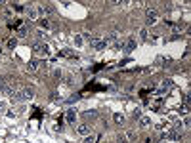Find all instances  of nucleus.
<instances>
[{
	"instance_id": "412c9836",
	"label": "nucleus",
	"mask_w": 191,
	"mask_h": 143,
	"mask_svg": "<svg viewBox=\"0 0 191 143\" xmlns=\"http://www.w3.org/2000/svg\"><path fill=\"white\" fill-rule=\"evenodd\" d=\"M0 113H6V103L0 101Z\"/></svg>"
},
{
	"instance_id": "6e6552de",
	"label": "nucleus",
	"mask_w": 191,
	"mask_h": 143,
	"mask_svg": "<svg viewBox=\"0 0 191 143\" xmlns=\"http://www.w3.org/2000/svg\"><path fill=\"white\" fill-rule=\"evenodd\" d=\"M23 96H25V99H33L34 97V88H31V86L23 88Z\"/></svg>"
},
{
	"instance_id": "423d86ee",
	"label": "nucleus",
	"mask_w": 191,
	"mask_h": 143,
	"mask_svg": "<svg viewBox=\"0 0 191 143\" xmlns=\"http://www.w3.org/2000/svg\"><path fill=\"white\" fill-rule=\"evenodd\" d=\"M65 120H67L69 124H75V122H76V111H75V109H69V111L65 113Z\"/></svg>"
},
{
	"instance_id": "4468645a",
	"label": "nucleus",
	"mask_w": 191,
	"mask_h": 143,
	"mask_svg": "<svg viewBox=\"0 0 191 143\" xmlns=\"http://www.w3.org/2000/svg\"><path fill=\"white\" fill-rule=\"evenodd\" d=\"M73 42H75V46H82V37H80V34H75Z\"/></svg>"
},
{
	"instance_id": "ddd939ff",
	"label": "nucleus",
	"mask_w": 191,
	"mask_h": 143,
	"mask_svg": "<svg viewBox=\"0 0 191 143\" xmlns=\"http://www.w3.org/2000/svg\"><path fill=\"white\" fill-rule=\"evenodd\" d=\"M140 124H141V126H149V124H151V118H149V117H141V118H140Z\"/></svg>"
},
{
	"instance_id": "6ab92c4d",
	"label": "nucleus",
	"mask_w": 191,
	"mask_h": 143,
	"mask_svg": "<svg viewBox=\"0 0 191 143\" xmlns=\"http://www.w3.org/2000/svg\"><path fill=\"white\" fill-rule=\"evenodd\" d=\"M96 117H97L96 111H88V113H86V118H96Z\"/></svg>"
},
{
	"instance_id": "dca6fc26",
	"label": "nucleus",
	"mask_w": 191,
	"mask_h": 143,
	"mask_svg": "<svg viewBox=\"0 0 191 143\" xmlns=\"http://www.w3.org/2000/svg\"><path fill=\"white\" fill-rule=\"evenodd\" d=\"M94 141H96V135H94V134L86 135V139H84V143H94Z\"/></svg>"
},
{
	"instance_id": "f257e3e1",
	"label": "nucleus",
	"mask_w": 191,
	"mask_h": 143,
	"mask_svg": "<svg viewBox=\"0 0 191 143\" xmlns=\"http://www.w3.org/2000/svg\"><path fill=\"white\" fill-rule=\"evenodd\" d=\"M159 21V10L157 8H147V27H151V25H155Z\"/></svg>"
},
{
	"instance_id": "0eeeda50",
	"label": "nucleus",
	"mask_w": 191,
	"mask_h": 143,
	"mask_svg": "<svg viewBox=\"0 0 191 143\" xmlns=\"http://www.w3.org/2000/svg\"><path fill=\"white\" fill-rule=\"evenodd\" d=\"M76 132H79L80 135H90V134H92V130H90L88 124H80L79 128H76Z\"/></svg>"
},
{
	"instance_id": "a211bd4d",
	"label": "nucleus",
	"mask_w": 191,
	"mask_h": 143,
	"mask_svg": "<svg viewBox=\"0 0 191 143\" xmlns=\"http://www.w3.org/2000/svg\"><path fill=\"white\" fill-rule=\"evenodd\" d=\"M115 120H117V122H124V117H122L121 113H117V114H115Z\"/></svg>"
},
{
	"instance_id": "2eb2a0df",
	"label": "nucleus",
	"mask_w": 191,
	"mask_h": 143,
	"mask_svg": "<svg viewBox=\"0 0 191 143\" xmlns=\"http://www.w3.org/2000/svg\"><path fill=\"white\" fill-rule=\"evenodd\" d=\"M10 6H12V8L16 10V12H23V6H21V4H16V2H12Z\"/></svg>"
},
{
	"instance_id": "bb28decb",
	"label": "nucleus",
	"mask_w": 191,
	"mask_h": 143,
	"mask_svg": "<svg viewBox=\"0 0 191 143\" xmlns=\"http://www.w3.org/2000/svg\"><path fill=\"white\" fill-rule=\"evenodd\" d=\"M0 52H2V50H0Z\"/></svg>"
},
{
	"instance_id": "f03ea898",
	"label": "nucleus",
	"mask_w": 191,
	"mask_h": 143,
	"mask_svg": "<svg viewBox=\"0 0 191 143\" xmlns=\"http://www.w3.org/2000/svg\"><path fill=\"white\" fill-rule=\"evenodd\" d=\"M90 46L94 50H103V48H107V42H105V38H101V37H94L92 42H90Z\"/></svg>"
},
{
	"instance_id": "5701e85b",
	"label": "nucleus",
	"mask_w": 191,
	"mask_h": 143,
	"mask_svg": "<svg viewBox=\"0 0 191 143\" xmlns=\"http://www.w3.org/2000/svg\"><path fill=\"white\" fill-rule=\"evenodd\" d=\"M140 117H141V111L136 109V113H134V118H140Z\"/></svg>"
},
{
	"instance_id": "b1692460",
	"label": "nucleus",
	"mask_w": 191,
	"mask_h": 143,
	"mask_svg": "<svg viewBox=\"0 0 191 143\" xmlns=\"http://www.w3.org/2000/svg\"><path fill=\"white\" fill-rule=\"evenodd\" d=\"M8 46H10V48H16V40H13V38H12V40L8 42Z\"/></svg>"
},
{
	"instance_id": "a878e982",
	"label": "nucleus",
	"mask_w": 191,
	"mask_h": 143,
	"mask_svg": "<svg viewBox=\"0 0 191 143\" xmlns=\"http://www.w3.org/2000/svg\"><path fill=\"white\" fill-rule=\"evenodd\" d=\"M118 143H126V141H124V139H121V141H118Z\"/></svg>"
},
{
	"instance_id": "1a4fd4ad",
	"label": "nucleus",
	"mask_w": 191,
	"mask_h": 143,
	"mask_svg": "<svg viewBox=\"0 0 191 143\" xmlns=\"http://www.w3.org/2000/svg\"><path fill=\"white\" fill-rule=\"evenodd\" d=\"M37 69H38V61L37 59H31L29 63H27V71H29V73H34Z\"/></svg>"
},
{
	"instance_id": "4be33fe9",
	"label": "nucleus",
	"mask_w": 191,
	"mask_h": 143,
	"mask_svg": "<svg viewBox=\"0 0 191 143\" xmlns=\"http://www.w3.org/2000/svg\"><path fill=\"white\" fill-rule=\"evenodd\" d=\"M19 34H21V37H25V34H27V29L21 27V29H19Z\"/></svg>"
},
{
	"instance_id": "f3484780",
	"label": "nucleus",
	"mask_w": 191,
	"mask_h": 143,
	"mask_svg": "<svg viewBox=\"0 0 191 143\" xmlns=\"http://www.w3.org/2000/svg\"><path fill=\"white\" fill-rule=\"evenodd\" d=\"M80 37H82V40H84V38H86L88 42H92V38H94V37H92V34H90L88 31H86V33H82V34H80Z\"/></svg>"
},
{
	"instance_id": "f8f14e48",
	"label": "nucleus",
	"mask_w": 191,
	"mask_h": 143,
	"mask_svg": "<svg viewBox=\"0 0 191 143\" xmlns=\"http://www.w3.org/2000/svg\"><path fill=\"white\" fill-rule=\"evenodd\" d=\"M40 27L42 29H46V31H48V29H52V23H50V19H40Z\"/></svg>"
},
{
	"instance_id": "9d476101",
	"label": "nucleus",
	"mask_w": 191,
	"mask_h": 143,
	"mask_svg": "<svg viewBox=\"0 0 191 143\" xmlns=\"http://www.w3.org/2000/svg\"><path fill=\"white\" fill-rule=\"evenodd\" d=\"M124 48H126V50H128V52H132V50H134V48H136V40H134V38L130 37L128 40H126V42H124Z\"/></svg>"
},
{
	"instance_id": "20e7f679",
	"label": "nucleus",
	"mask_w": 191,
	"mask_h": 143,
	"mask_svg": "<svg viewBox=\"0 0 191 143\" xmlns=\"http://www.w3.org/2000/svg\"><path fill=\"white\" fill-rule=\"evenodd\" d=\"M25 99V96H23V90H16L13 94H10V101L12 103H21Z\"/></svg>"
},
{
	"instance_id": "39448f33",
	"label": "nucleus",
	"mask_w": 191,
	"mask_h": 143,
	"mask_svg": "<svg viewBox=\"0 0 191 143\" xmlns=\"http://www.w3.org/2000/svg\"><path fill=\"white\" fill-rule=\"evenodd\" d=\"M37 12L42 13V16H50V13L54 12V8H52V4H38Z\"/></svg>"
},
{
	"instance_id": "393cba45",
	"label": "nucleus",
	"mask_w": 191,
	"mask_h": 143,
	"mask_svg": "<svg viewBox=\"0 0 191 143\" xmlns=\"http://www.w3.org/2000/svg\"><path fill=\"white\" fill-rule=\"evenodd\" d=\"M4 90V84H2V80H0V92H2Z\"/></svg>"
},
{
	"instance_id": "aec40b11",
	"label": "nucleus",
	"mask_w": 191,
	"mask_h": 143,
	"mask_svg": "<svg viewBox=\"0 0 191 143\" xmlns=\"http://www.w3.org/2000/svg\"><path fill=\"white\" fill-rule=\"evenodd\" d=\"M140 37H141V38H143V40L147 38V29H141V31H140Z\"/></svg>"
},
{
	"instance_id": "7ed1b4c3",
	"label": "nucleus",
	"mask_w": 191,
	"mask_h": 143,
	"mask_svg": "<svg viewBox=\"0 0 191 143\" xmlns=\"http://www.w3.org/2000/svg\"><path fill=\"white\" fill-rule=\"evenodd\" d=\"M33 52L37 54V55H40V57H44V55H48V46L46 44H33Z\"/></svg>"
},
{
	"instance_id": "9b49d317",
	"label": "nucleus",
	"mask_w": 191,
	"mask_h": 143,
	"mask_svg": "<svg viewBox=\"0 0 191 143\" xmlns=\"http://www.w3.org/2000/svg\"><path fill=\"white\" fill-rule=\"evenodd\" d=\"M27 16H29L31 19H37V16H38L37 8H27Z\"/></svg>"
}]
</instances>
